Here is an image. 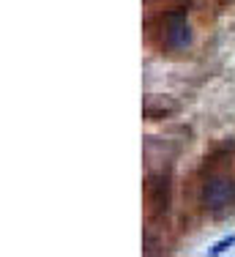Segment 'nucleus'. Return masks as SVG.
I'll list each match as a JSON object with an SVG mask.
<instances>
[{
  "mask_svg": "<svg viewBox=\"0 0 235 257\" xmlns=\"http://www.w3.org/2000/svg\"><path fill=\"white\" fill-rule=\"evenodd\" d=\"M232 243H235V238H232V235H230V238H224V241H219V243H216V246L211 249V254H221L224 249H230Z\"/></svg>",
  "mask_w": 235,
  "mask_h": 257,
  "instance_id": "nucleus-5",
  "label": "nucleus"
},
{
  "mask_svg": "<svg viewBox=\"0 0 235 257\" xmlns=\"http://www.w3.org/2000/svg\"><path fill=\"white\" fill-rule=\"evenodd\" d=\"M219 6H230V3H235V0H216Z\"/></svg>",
  "mask_w": 235,
  "mask_h": 257,
  "instance_id": "nucleus-6",
  "label": "nucleus"
},
{
  "mask_svg": "<svg viewBox=\"0 0 235 257\" xmlns=\"http://www.w3.org/2000/svg\"><path fill=\"white\" fill-rule=\"evenodd\" d=\"M142 197H145L148 216H164L170 208V175L167 173H151L142 186Z\"/></svg>",
  "mask_w": 235,
  "mask_h": 257,
  "instance_id": "nucleus-3",
  "label": "nucleus"
},
{
  "mask_svg": "<svg viewBox=\"0 0 235 257\" xmlns=\"http://www.w3.org/2000/svg\"><path fill=\"white\" fill-rule=\"evenodd\" d=\"M156 41L167 52H181L191 44V28L186 9H170L156 17Z\"/></svg>",
  "mask_w": 235,
  "mask_h": 257,
  "instance_id": "nucleus-1",
  "label": "nucleus"
},
{
  "mask_svg": "<svg viewBox=\"0 0 235 257\" xmlns=\"http://www.w3.org/2000/svg\"><path fill=\"white\" fill-rule=\"evenodd\" d=\"M200 203L208 213H224L235 205V178L224 173H213L200 186Z\"/></svg>",
  "mask_w": 235,
  "mask_h": 257,
  "instance_id": "nucleus-2",
  "label": "nucleus"
},
{
  "mask_svg": "<svg viewBox=\"0 0 235 257\" xmlns=\"http://www.w3.org/2000/svg\"><path fill=\"white\" fill-rule=\"evenodd\" d=\"M181 109V104H178L172 96H145L142 99V118L148 120H164V118H172V115Z\"/></svg>",
  "mask_w": 235,
  "mask_h": 257,
  "instance_id": "nucleus-4",
  "label": "nucleus"
}]
</instances>
